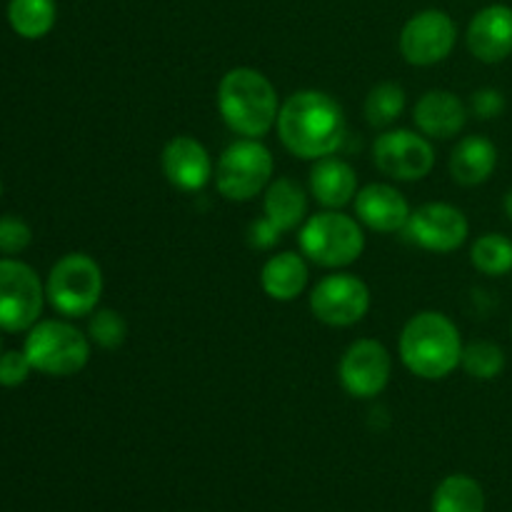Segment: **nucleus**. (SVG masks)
I'll return each mask as SVG.
<instances>
[{
  "label": "nucleus",
  "mask_w": 512,
  "mask_h": 512,
  "mask_svg": "<svg viewBox=\"0 0 512 512\" xmlns=\"http://www.w3.org/2000/svg\"><path fill=\"white\" fill-rule=\"evenodd\" d=\"M468 105L450 90H428L413 108V123L430 140H453L468 125Z\"/></svg>",
  "instance_id": "17"
},
{
  "label": "nucleus",
  "mask_w": 512,
  "mask_h": 512,
  "mask_svg": "<svg viewBox=\"0 0 512 512\" xmlns=\"http://www.w3.org/2000/svg\"><path fill=\"white\" fill-rule=\"evenodd\" d=\"M280 230L275 228L273 223H270L268 218H260V220H253V223H250V228H248V245L250 248H255V250H270V248H275V245H278V240H280Z\"/></svg>",
  "instance_id": "31"
},
{
  "label": "nucleus",
  "mask_w": 512,
  "mask_h": 512,
  "mask_svg": "<svg viewBox=\"0 0 512 512\" xmlns=\"http://www.w3.org/2000/svg\"><path fill=\"white\" fill-rule=\"evenodd\" d=\"M433 512H485L483 485L470 475H448L435 488Z\"/></svg>",
  "instance_id": "23"
},
{
  "label": "nucleus",
  "mask_w": 512,
  "mask_h": 512,
  "mask_svg": "<svg viewBox=\"0 0 512 512\" xmlns=\"http://www.w3.org/2000/svg\"><path fill=\"white\" fill-rule=\"evenodd\" d=\"M33 243V230L18 215H3L0 218V255L13 258L23 253Z\"/></svg>",
  "instance_id": "28"
},
{
  "label": "nucleus",
  "mask_w": 512,
  "mask_h": 512,
  "mask_svg": "<svg viewBox=\"0 0 512 512\" xmlns=\"http://www.w3.org/2000/svg\"><path fill=\"white\" fill-rule=\"evenodd\" d=\"M278 138L290 155L320 160L335 155L345 140V110L325 90H298L280 103Z\"/></svg>",
  "instance_id": "1"
},
{
  "label": "nucleus",
  "mask_w": 512,
  "mask_h": 512,
  "mask_svg": "<svg viewBox=\"0 0 512 512\" xmlns=\"http://www.w3.org/2000/svg\"><path fill=\"white\" fill-rule=\"evenodd\" d=\"M0 355H3V340H0Z\"/></svg>",
  "instance_id": "34"
},
{
  "label": "nucleus",
  "mask_w": 512,
  "mask_h": 512,
  "mask_svg": "<svg viewBox=\"0 0 512 512\" xmlns=\"http://www.w3.org/2000/svg\"><path fill=\"white\" fill-rule=\"evenodd\" d=\"M458 43V25L445 10L428 8L415 13L403 25L398 38L400 55L405 63L430 68L450 58Z\"/></svg>",
  "instance_id": "10"
},
{
  "label": "nucleus",
  "mask_w": 512,
  "mask_h": 512,
  "mask_svg": "<svg viewBox=\"0 0 512 512\" xmlns=\"http://www.w3.org/2000/svg\"><path fill=\"white\" fill-rule=\"evenodd\" d=\"M393 375V355L373 338L355 340L348 345L338 365V378L350 398H378Z\"/></svg>",
  "instance_id": "12"
},
{
  "label": "nucleus",
  "mask_w": 512,
  "mask_h": 512,
  "mask_svg": "<svg viewBox=\"0 0 512 512\" xmlns=\"http://www.w3.org/2000/svg\"><path fill=\"white\" fill-rule=\"evenodd\" d=\"M510 333H512V328H510Z\"/></svg>",
  "instance_id": "35"
},
{
  "label": "nucleus",
  "mask_w": 512,
  "mask_h": 512,
  "mask_svg": "<svg viewBox=\"0 0 512 512\" xmlns=\"http://www.w3.org/2000/svg\"><path fill=\"white\" fill-rule=\"evenodd\" d=\"M470 263L488 278L512 273V238L503 233H483L470 245Z\"/></svg>",
  "instance_id": "24"
},
{
  "label": "nucleus",
  "mask_w": 512,
  "mask_h": 512,
  "mask_svg": "<svg viewBox=\"0 0 512 512\" xmlns=\"http://www.w3.org/2000/svg\"><path fill=\"white\" fill-rule=\"evenodd\" d=\"M263 215L280 233L298 230L308 220V193L293 178H273L263 193Z\"/></svg>",
  "instance_id": "21"
},
{
  "label": "nucleus",
  "mask_w": 512,
  "mask_h": 512,
  "mask_svg": "<svg viewBox=\"0 0 512 512\" xmlns=\"http://www.w3.org/2000/svg\"><path fill=\"white\" fill-rule=\"evenodd\" d=\"M373 163L388 178L398 183H415L433 173V140L408 128H388L373 143Z\"/></svg>",
  "instance_id": "9"
},
{
  "label": "nucleus",
  "mask_w": 512,
  "mask_h": 512,
  "mask_svg": "<svg viewBox=\"0 0 512 512\" xmlns=\"http://www.w3.org/2000/svg\"><path fill=\"white\" fill-rule=\"evenodd\" d=\"M450 175L463 188H475L493 178L498 168V148L485 135H465L450 153Z\"/></svg>",
  "instance_id": "19"
},
{
  "label": "nucleus",
  "mask_w": 512,
  "mask_h": 512,
  "mask_svg": "<svg viewBox=\"0 0 512 512\" xmlns=\"http://www.w3.org/2000/svg\"><path fill=\"white\" fill-rule=\"evenodd\" d=\"M0 195H3V178H0Z\"/></svg>",
  "instance_id": "33"
},
{
  "label": "nucleus",
  "mask_w": 512,
  "mask_h": 512,
  "mask_svg": "<svg viewBox=\"0 0 512 512\" xmlns=\"http://www.w3.org/2000/svg\"><path fill=\"white\" fill-rule=\"evenodd\" d=\"M160 168L165 180L183 193H198L215 178V163L208 148L193 135H173L163 145Z\"/></svg>",
  "instance_id": "14"
},
{
  "label": "nucleus",
  "mask_w": 512,
  "mask_h": 512,
  "mask_svg": "<svg viewBox=\"0 0 512 512\" xmlns=\"http://www.w3.org/2000/svg\"><path fill=\"white\" fill-rule=\"evenodd\" d=\"M275 160L268 145L255 138H238L223 150L215 165V188L230 203H248L265 193L273 180Z\"/></svg>",
  "instance_id": "7"
},
{
  "label": "nucleus",
  "mask_w": 512,
  "mask_h": 512,
  "mask_svg": "<svg viewBox=\"0 0 512 512\" xmlns=\"http://www.w3.org/2000/svg\"><path fill=\"white\" fill-rule=\"evenodd\" d=\"M103 268L88 253H68L50 268L45 298L63 318H85L103 298Z\"/></svg>",
  "instance_id": "6"
},
{
  "label": "nucleus",
  "mask_w": 512,
  "mask_h": 512,
  "mask_svg": "<svg viewBox=\"0 0 512 512\" xmlns=\"http://www.w3.org/2000/svg\"><path fill=\"white\" fill-rule=\"evenodd\" d=\"M300 253L310 263L328 270H340L360 260L365 250V230L358 218L340 210H320L308 215L298 228Z\"/></svg>",
  "instance_id": "4"
},
{
  "label": "nucleus",
  "mask_w": 512,
  "mask_h": 512,
  "mask_svg": "<svg viewBox=\"0 0 512 512\" xmlns=\"http://www.w3.org/2000/svg\"><path fill=\"white\" fill-rule=\"evenodd\" d=\"M355 218L363 228L375 233H400L410 220V203L395 185L390 183H370L358 190L353 200Z\"/></svg>",
  "instance_id": "16"
},
{
  "label": "nucleus",
  "mask_w": 512,
  "mask_h": 512,
  "mask_svg": "<svg viewBox=\"0 0 512 512\" xmlns=\"http://www.w3.org/2000/svg\"><path fill=\"white\" fill-rule=\"evenodd\" d=\"M370 310V288L353 273H333L310 290V313L330 328L358 325Z\"/></svg>",
  "instance_id": "11"
},
{
  "label": "nucleus",
  "mask_w": 512,
  "mask_h": 512,
  "mask_svg": "<svg viewBox=\"0 0 512 512\" xmlns=\"http://www.w3.org/2000/svg\"><path fill=\"white\" fill-rule=\"evenodd\" d=\"M88 338L90 343L103 350H115L128 340V323L118 310L98 308L90 313L88 320Z\"/></svg>",
  "instance_id": "27"
},
{
  "label": "nucleus",
  "mask_w": 512,
  "mask_h": 512,
  "mask_svg": "<svg viewBox=\"0 0 512 512\" xmlns=\"http://www.w3.org/2000/svg\"><path fill=\"white\" fill-rule=\"evenodd\" d=\"M23 353L38 373L50 378H70L88 365L90 338L68 320H38L25 335Z\"/></svg>",
  "instance_id": "5"
},
{
  "label": "nucleus",
  "mask_w": 512,
  "mask_h": 512,
  "mask_svg": "<svg viewBox=\"0 0 512 512\" xmlns=\"http://www.w3.org/2000/svg\"><path fill=\"white\" fill-rule=\"evenodd\" d=\"M503 210L505 215H508V220L512 223V188L505 193V200H503Z\"/></svg>",
  "instance_id": "32"
},
{
  "label": "nucleus",
  "mask_w": 512,
  "mask_h": 512,
  "mask_svg": "<svg viewBox=\"0 0 512 512\" xmlns=\"http://www.w3.org/2000/svg\"><path fill=\"white\" fill-rule=\"evenodd\" d=\"M505 350L493 340H470L463 348L460 368L475 380H495L505 373Z\"/></svg>",
  "instance_id": "26"
},
{
  "label": "nucleus",
  "mask_w": 512,
  "mask_h": 512,
  "mask_svg": "<svg viewBox=\"0 0 512 512\" xmlns=\"http://www.w3.org/2000/svg\"><path fill=\"white\" fill-rule=\"evenodd\" d=\"M45 285L28 263L0 258V330L28 333L45 308Z\"/></svg>",
  "instance_id": "8"
},
{
  "label": "nucleus",
  "mask_w": 512,
  "mask_h": 512,
  "mask_svg": "<svg viewBox=\"0 0 512 512\" xmlns=\"http://www.w3.org/2000/svg\"><path fill=\"white\" fill-rule=\"evenodd\" d=\"M218 110L235 135L263 140L278 123V90L265 73L238 65L220 78Z\"/></svg>",
  "instance_id": "3"
},
{
  "label": "nucleus",
  "mask_w": 512,
  "mask_h": 512,
  "mask_svg": "<svg viewBox=\"0 0 512 512\" xmlns=\"http://www.w3.org/2000/svg\"><path fill=\"white\" fill-rule=\"evenodd\" d=\"M30 373H33V365L23 350H5L0 355V385L3 388H18L30 378Z\"/></svg>",
  "instance_id": "30"
},
{
  "label": "nucleus",
  "mask_w": 512,
  "mask_h": 512,
  "mask_svg": "<svg viewBox=\"0 0 512 512\" xmlns=\"http://www.w3.org/2000/svg\"><path fill=\"white\" fill-rule=\"evenodd\" d=\"M463 335L458 325L438 310L415 313L403 325L398 353L405 368L423 380H443L460 368Z\"/></svg>",
  "instance_id": "2"
},
{
  "label": "nucleus",
  "mask_w": 512,
  "mask_h": 512,
  "mask_svg": "<svg viewBox=\"0 0 512 512\" xmlns=\"http://www.w3.org/2000/svg\"><path fill=\"white\" fill-rule=\"evenodd\" d=\"M470 55L485 65H498L512 55V8L495 3L473 15L465 33Z\"/></svg>",
  "instance_id": "15"
},
{
  "label": "nucleus",
  "mask_w": 512,
  "mask_h": 512,
  "mask_svg": "<svg viewBox=\"0 0 512 512\" xmlns=\"http://www.w3.org/2000/svg\"><path fill=\"white\" fill-rule=\"evenodd\" d=\"M405 103H408V95H405L403 85L390 83V80L373 85L363 105L365 120H368L370 128L388 130L403 115Z\"/></svg>",
  "instance_id": "25"
},
{
  "label": "nucleus",
  "mask_w": 512,
  "mask_h": 512,
  "mask_svg": "<svg viewBox=\"0 0 512 512\" xmlns=\"http://www.w3.org/2000/svg\"><path fill=\"white\" fill-rule=\"evenodd\" d=\"M508 108V100H505L503 90L498 88H478L470 95L468 110L470 115H475L478 120H495L505 113Z\"/></svg>",
  "instance_id": "29"
},
{
  "label": "nucleus",
  "mask_w": 512,
  "mask_h": 512,
  "mask_svg": "<svg viewBox=\"0 0 512 512\" xmlns=\"http://www.w3.org/2000/svg\"><path fill=\"white\" fill-rule=\"evenodd\" d=\"M308 280V258L303 253H290V250L268 258L260 270V288L278 303H290V300L300 298L308 288Z\"/></svg>",
  "instance_id": "20"
},
{
  "label": "nucleus",
  "mask_w": 512,
  "mask_h": 512,
  "mask_svg": "<svg viewBox=\"0 0 512 512\" xmlns=\"http://www.w3.org/2000/svg\"><path fill=\"white\" fill-rule=\"evenodd\" d=\"M58 5L55 0H10L8 23L15 35L25 40H40L55 28Z\"/></svg>",
  "instance_id": "22"
},
{
  "label": "nucleus",
  "mask_w": 512,
  "mask_h": 512,
  "mask_svg": "<svg viewBox=\"0 0 512 512\" xmlns=\"http://www.w3.org/2000/svg\"><path fill=\"white\" fill-rule=\"evenodd\" d=\"M405 235L428 253L448 255L463 248L470 235L468 215L450 203H423L410 213Z\"/></svg>",
  "instance_id": "13"
},
{
  "label": "nucleus",
  "mask_w": 512,
  "mask_h": 512,
  "mask_svg": "<svg viewBox=\"0 0 512 512\" xmlns=\"http://www.w3.org/2000/svg\"><path fill=\"white\" fill-rule=\"evenodd\" d=\"M310 195L323 205L325 210H340L345 205H350L358 195V173L353 170V165L343 158H328L315 160L313 168H310Z\"/></svg>",
  "instance_id": "18"
}]
</instances>
